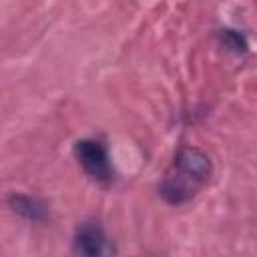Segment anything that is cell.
I'll use <instances>...</instances> for the list:
<instances>
[{"instance_id":"obj_1","label":"cell","mask_w":257,"mask_h":257,"mask_svg":"<svg viewBox=\"0 0 257 257\" xmlns=\"http://www.w3.org/2000/svg\"><path fill=\"white\" fill-rule=\"evenodd\" d=\"M211 173H213L211 159L201 149L183 147L177 153L165 179L161 181L159 187L161 197L171 205L187 203L209 181Z\"/></svg>"},{"instance_id":"obj_2","label":"cell","mask_w":257,"mask_h":257,"mask_svg":"<svg viewBox=\"0 0 257 257\" xmlns=\"http://www.w3.org/2000/svg\"><path fill=\"white\" fill-rule=\"evenodd\" d=\"M74 157L82 171L96 183H110L112 181V167L108 153L100 141L94 139H82L74 143Z\"/></svg>"},{"instance_id":"obj_3","label":"cell","mask_w":257,"mask_h":257,"mask_svg":"<svg viewBox=\"0 0 257 257\" xmlns=\"http://www.w3.org/2000/svg\"><path fill=\"white\" fill-rule=\"evenodd\" d=\"M74 257H114L116 249L100 223L84 221L76 227L72 239Z\"/></svg>"},{"instance_id":"obj_4","label":"cell","mask_w":257,"mask_h":257,"mask_svg":"<svg viewBox=\"0 0 257 257\" xmlns=\"http://www.w3.org/2000/svg\"><path fill=\"white\" fill-rule=\"evenodd\" d=\"M8 205H10V209L14 213L22 215L28 221H42L48 215L46 205L40 199H34V197H28V195H20V193L16 195L14 193V195H10Z\"/></svg>"},{"instance_id":"obj_5","label":"cell","mask_w":257,"mask_h":257,"mask_svg":"<svg viewBox=\"0 0 257 257\" xmlns=\"http://www.w3.org/2000/svg\"><path fill=\"white\" fill-rule=\"evenodd\" d=\"M219 38H221V42H223L229 50H233L235 54H245V52H247V42H245V38H243L237 30L225 28V30L219 32Z\"/></svg>"}]
</instances>
